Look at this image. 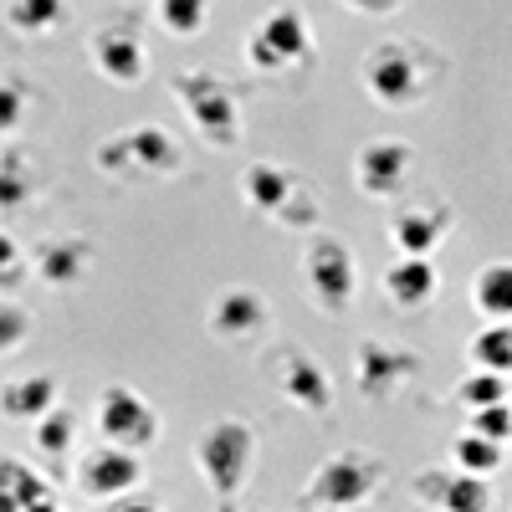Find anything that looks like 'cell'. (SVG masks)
<instances>
[{"mask_svg":"<svg viewBox=\"0 0 512 512\" xmlns=\"http://www.w3.org/2000/svg\"><path fill=\"white\" fill-rule=\"evenodd\" d=\"M359 82L390 113L420 108L446 82V52L431 47L425 36H384L359 57Z\"/></svg>","mask_w":512,"mask_h":512,"instance_id":"cell-1","label":"cell"},{"mask_svg":"<svg viewBox=\"0 0 512 512\" xmlns=\"http://www.w3.org/2000/svg\"><path fill=\"white\" fill-rule=\"evenodd\" d=\"M384 482H390V461L379 451L344 446V451H333L313 466V477L303 482L297 502L308 512H354V507L374 502L384 492Z\"/></svg>","mask_w":512,"mask_h":512,"instance_id":"cell-2","label":"cell"},{"mask_svg":"<svg viewBox=\"0 0 512 512\" xmlns=\"http://www.w3.org/2000/svg\"><path fill=\"white\" fill-rule=\"evenodd\" d=\"M256 425L241 420V415H221V420H210L205 431L195 436V472L200 482L216 492L221 507H231L246 482H251V466H256Z\"/></svg>","mask_w":512,"mask_h":512,"instance_id":"cell-3","label":"cell"},{"mask_svg":"<svg viewBox=\"0 0 512 512\" xmlns=\"http://www.w3.org/2000/svg\"><path fill=\"white\" fill-rule=\"evenodd\" d=\"M169 93H175L185 123L210 149H236L241 144V98L221 72L180 67V72H169Z\"/></svg>","mask_w":512,"mask_h":512,"instance_id":"cell-4","label":"cell"},{"mask_svg":"<svg viewBox=\"0 0 512 512\" xmlns=\"http://www.w3.org/2000/svg\"><path fill=\"white\" fill-rule=\"evenodd\" d=\"M93 164L108 180H169L185 169V149L164 123H134V128L108 134L93 149Z\"/></svg>","mask_w":512,"mask_h":512,"instance_id":"cell-5","label":"cell"},{"mask_svg":"<svg viewBox=\"0 0 512 512\" xmlns=\"http://www.w3.org/2000/svg\"><path fill=\"white\" fill-rule=\"evenodd\" d=\"M241 47H246V62L256 72H287V67H308L318 41H313V21L303 6H272L246 31Z\"/></svg>","mask_w":512,"mask_h":512,"instance_id":"cell-6","label":"cell"},{"mask_svg":"<svg viewBox=\"0 0 512 512\" xmlns=\"http://www.w3.org/2000/svg\"><path fill=\"white\" fill-rule=\"evenodd\" d=\"M303 277H308V292L318 313L328 318H344L359 297V267H354V251L338 231H313L308 246H303Z\"/></svg>","mask_w":512,"mask_h":512,"instance_id":"cell-7","label":"cell"},{"mask_svg":"<svg viewBox=\"0 0 512 512\" xmlns=\"http://www.w3.org/2000/svg\"><path fill=\"white\" fill-rule=\"evenodd\" d=\"M267 374H272L277 395L292 410H303V415H333V379H328V369L303 344H297V338H287V344H277L267 354Z\"/></svg>","mask_w":512,"mask_h":512,"instance_id":"cell-8","label":"cell"},{"mask_svg":"<svg viewBox=\"0 0 512 512\" xmlns=\"http://www.w3.org/2000/svg\"><path fill=\"white\" fill-rule=\"evenodd\" d=\"M420 374H425V359L405 344H390V338H359L354 344V384L369 405L395 400Z\"/></svg>","mask_w":512,"mask_h":512,"instance_id":"cell-9","label":"cell"},{"mask_svg":"<svg viewBox=\"0 0 512 512\" xmlns=\"http://www.w3.org/2000/svg\"><path fill=\"white\" fill-rule=\"evenodd\" d=\"M88 57H93V67H98L103 82H113V88H139L144 72H149V52H144V26H139V16H113V21L93 26Z\"/></svg>","mask_w":512,"mask_h":512,"instance_id":"cell-10","label":"cell"},{"mask_svg":"<svg viewBox=\"0 0 512 512\" xmlns=\"http://www.w3.org/2000/svg\"><path fill=\"white\" fill-rule=\"evenodd\" d=\"M98 436L108 446H123V451H149L159 441V410L134 390V384H103L98 395Z\"/></svg>","mask_w":512,"mask_h":512,"instance_id":"cell-11","label":"cell"},{"mask_svg":"<svg viewBox=\"0 0 512 512\" xmlns=\"http://www.w3.org/2000/svg\"><path fill=\"white\" fill-rule=\"evenodd\" d=\"M410 497L425 512H492L497 487L472 472H451V466H420L410 477Z\"/></svg>","mask_w":512,"mask_h":512,"instance_id":"cell-12","label":"cell"},{"mask_svg":"<svg viewBox=\"0 0 512 512\" xmlns=\"http://www.w3.org/2000/svg\"><path fill=\"white\" fill-rule=\"evenodd\" d=\"M144 482V461L134 451H123V446H93V451H82L77 466H72V487L82 497H93V502H113V497H128V492H139Z\"/></svg>","mask_w":512,"mask_h":512,"instance_id":"cell-13","label":"cell"},{"mask_svg":"<svg viewBox=\"0 0 512 512\" xmlns=\"http://www.w3.org/2000/svg\"><path fill=\"white\" fill-rule=\"evenodd\" d=\"M267 323H272L267 292H256V287H246V282L221 287L216 303H210V313H205L210 338H221V344H256V338L267 333Z\"/></svg>","mask_w":512,"mask_h":512,"instance_id":"cell-14","label":"cell"},{"mask_svg":"<svg viewBox=\"0 0 512 512\" xmlns=\"http://www.w3.org/2000/svg\"><path fill=\"white\" fill-rule=\"evenodd\" d=\"M415 169V149L405 139H369L354 154V185L364 200H395Z\"/></svg>","mask_w":512,"mask_h":512,"instance_id":"cell-15","label":"cell"},{"mask_svg":"<svg viewBox=\"0 0 512 512\" xmlns=\"http://www.w3.org/2000/svg\"><path fill=\"white\" fill-rule=\"evenodd\" d=\"M98 262V246L88 236H47V241H36L31 251V272L41 277V287H52V292H67V287H82L88 282Z\"/></svg>","mask_w":512,"mask_h":512,"instance_id":"cell-16","label":"cell"},{"mask_svg":"<svg viewBox=\"0 0 512 512\" xmlns=\"http://www.w3.org/2000/svg\"><path fill=\"white\" fill-rule=\"evenodd\" d=\"M451 231H456V210L446 200H425V205L400 210L395 226H390V241H395L400 256H431Z\"/></svg>","mask_w":512,"mask_h":512,"instance_id":"cell-17","label":"cell"},{"mask_svg":"<svg viewBox=\"0 0 512 512\" xmlns=\"http://www.w3.org/2000/svg\"><path fill=\"white\" fill-rule=\"evenodd\" d=\"M297 185H303V175L287 169V164H277V159H251L241 169V200L256 210V216H267V221L282 216L287 200L297 195Z\"/></svg>","mask_w":512,"mask_h":512,"instance_id":"cell-18","label":"cell"},{"mask_svg":"<svg viewBox=\"0 0 512 512\" xmlns=\"http://www.w3.org/2000/svg\"><path fill=\"white\" fill-rule=\"evenodd\" d=\"M47 175H41V164L31 154V144H0V216H21V210H31L41 200V185Z\"/></svg>","mask_w":512,"mask_h":512,"instance_id":"cell-19","label":"cell"},{"mask_svg":"<svg viewBox=\"0 0 512 512\" xmlns=\"http://www.w3.org/2000/svg\"><path fill=\"white\" fill-rule=\"evenodd\" d=\"M436 287H441V277H436L431 256H400V262L384 272V297H390V308H400V313L431 308Z\"/></svg>","mask_w":512,"mask_h":512,"instance_id":"cell-20","label":"cell"},{"mask_svg":"<svg viewBox=\"0 0 512 512\" xmlns=\"http://www.w3.org/2000/svg\"><path fill=\"white\" fill-rule=\"evenodd\" d=\"M47 410H57V379L52 374H21L0 384V415L16 425H36Z\"/></svg>","mask_w":512,"mask_h":512,"instance_id":"cell-21","label":"cell"},{"mask_svg":"<svg viewBox=\"0 0 512 512\" xmlns=\"http://www.w3.org/2000/svg\"><path fill=\"white\" fill-rule=\"evenodd\" d=\"M0 21H6L11 36L41 41V36L62 31V21H67V0H6V6H0Z\"/></svg>","mask_w":512,"mask_h":512,"instance_id":"cell-22","label":"cell"},{"mask_svg":"<svg viewBox=\"0 0 512 512\" xmlns=\"http://www.w3.org/2000/svg\"><path fill=\"white\" fill-rule=\"evenodd\" d=\"M472 308L487 323H512V262H487L472 277Z\"/></svg>","mask_w":512,"mask_h":512,"instance_id":"cell-23","label":"cell"},{"mask_svg":"<svg viewBox=\"0 0 512 512\" xmlns=\"http://www.w3.org/2000/svg\"><path fill=\"white\" fill-rule=\"evenodd\" d=\"M47 492H52V482L41 472H31L21 456H0V512H26Z\"/></svg>","mask_w":512,"mask_h":512,"instance_id":"cell-24","label":"cell"},{"mask_svg":"<svg viewBox=\"0 0 512 512\" xmlns=\"http://www.w3.org/2000/svg\"><path fill=\"white\" fill-rule=\"evenodd\" d=\"M72 441H77V415L67 405L47 410V415L36 420V431H31V446H36V456L47 461V466H62L72 456Z\"/></svg>","mask_w":512,"mask_h":512,"instance_id":"cell-25","label":"cell"},{"mask_svg":"<svg viewBox=\"0 0 512 512\" xmlns=\"http://www.w3.org/2000/svg\"><path fill=\"white\" fill-rule=\"evenodd\" d=\"M466 354H472V369H487V374H512V323H482L472 333V344H466Z\"/></svg>","mask_w":512,"mask_h":512,"instance_id":"cell-26","label":"cell"},{"mask_svg":"<svg viewBox=\"0 0 512 512\" xmlns=\"http://www.w3.org/2000/svg\"><path fill=\"white\" fill-rule=\"evenodd\" d=\"M451 461H456V472H472V477H487L492 482L502 472V461H507V446H497V441H487L477 431H461L451 441Z\"/></svg>","mask_w":512,"mask_h":512,"instance_id":"cell-27","label":"cell"},{"mask_svg":"<svg viewBox=\"0 0 512 512\" xmlns=\"http://www.w3.org/2000/svg\"><path fill=\"white\" fill-rule=\"evenodd\" d=\"M210 11H216V0H154V21L180 41L200 36L210 26Z\"/></svg>","mask_w":512,"mask_h":512,"instance_id":"cell-28","label":"cell"},{"mask_svg":"<svg viewBox=\"0 0 512 512\" xmlns=\"http://www.w3.org/2000/svg\"><path fill=\"white\" fill-rule=\"evenodd\" d=\"M31 333H36L31 308H21L16 297H0V359H6V354H21V349L31 344Z\"/></svg>","mask_w":512,"mask_h":512,"instance_id":"cell-29","label":"cell"},{"mask_svg":"<svg viewBox=\"0 0 512 512\" xmlns=\"http://www.w3.org/2000/svg\"><path fill=\"white\" fill-rule=\"evenodd\" d=\"M456 400H461L466 410L502 405V400H507V379H502V374H487V369H472V374L456 384Z\"/></svg>","mask_w":512,"mask_h":512,"instance_id":"cell-30","label":"cell"},{"mask_svg":"<svg viewBox=\"0 0 512 512\" xmlns=\"http://www.w3.org/2000/svg\"><path fill=\"white\" fill-rule=\"evenodd\" d=\"M31 108V88L21 77H0V139H16Z\"/></svg>","mask_w":512,"mask_h":512,"instance_id":"cell-31","label":"cell"},{"mask_svg":"<svg viewBox=\"0 0 512 512\" xmlns=\"http://www.w3.org/2000/svg\"><path fill=\"white\" fill-rule=\"evenodd\" d=\"M26 277H31V262H26L21 241H16L11 231H0V297L21 292V287H26Z\"/></svg>","mask_w":512,"mask_h":512,"instance_id":"cell-32","label":"cell"},{"mask_svg":"<svg viewBox=\"0 0 512 512\" xmlns=\"http://www.w3.org/2000/svg\"><path fill=\"white\" fill-rule=\"evenodd\" d=\"M466 431H477V436L507 446L512 441V410H507V400L502 405H487V410H472V425H466Z\"/></svg>","mask_w":512,"mask_h":512,"instance_id":"cell-33","label":"cell"},{"mask_svg":"<svg viewBox=\"0 0 512 512\" xmlns=\"http://www.w3.org/2000/svg\"><path fill=\"white\" fill-rule=\"evenodd\" d=\"M344 11H354V16H395L405 0H338Z\"/></svg>","mask_w":512,"mask_h":512,"instance_id":"cell-34","label":"cell"},{"mask_svg":"<svg viewBox=\"0 0 512 512\" xmlns=\"http://www.w3.org/2000/svg\"><path fill=\"white\" fill-rule=\"evenodd\" d=\"M108 512H164V507L154 497H144V492H128V497H113Z\"/></svg>","mask_w":512,"mask_h":512,"instance_id":"cell-35","label":"cell"},{"mask_svg":"<svg viewBox=\"0 0 512 512\" xmlns=\"http://www.w3.org/2000/svg\"><path fill=\"white\" fill-rule=\"evenodd\" d=\"M26 512H62V502H57V492H47V497H41V502H31Z\"/></svg>","mask_w":512,"mask_h":512,"instance_id":"cell-36","label":"cell"},{"mask_svg":"<svg viewBox=\"0 0 512 512\" xmlns=\"http://www.w3.org/2000/svg\"><path fill=\"white\" fill-rule=\"evenodd\" d=\"M507 410H512V395H507Z\"/></svg>","mask_w":512,"mask_h":512,"instance_id":"cell-37","label":"cell"},{"mask_svg":"<svg viewBox=\"0 0 512 512\" xmlns=\"http://www.w3.org/2000/svg\"><path fill=\"white\" fill-rule=\"evenodd\" d=\"M221 512H231V507H221Z\"/></svg>","mask_w":512,"mask_h":512,"instance_id":"cell-38","label":"cell"}]
</instances>
